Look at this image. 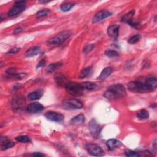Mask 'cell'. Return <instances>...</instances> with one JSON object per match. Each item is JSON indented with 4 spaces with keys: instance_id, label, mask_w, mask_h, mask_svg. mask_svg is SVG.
<instances>
[{
    "instance_id": "cell-21",
    "label": "cell",
    "mask_w": 157,
    "mask_h": 157,
    "mask_svg": "<svg viewBox=\"0 0 157 157\" xmlns=\"http://www.w3.org/2000/svg\"><path fill=\"white\" fill-rule=\"evenodd\" d=\"M135 14V10H132L130 12H129L128 13L126 14L125 15H124L122 18V22L123 23H128V22H129L131 20H132L133 19L134 15Z\"/></svg>"
},
{
    "instance_id": "cell-35",
    "label": "cell",
    "mask_w": 157,
    "mask_h": 157,
    "mask_svg": "<svg viewBox=\"0 0 157 157\" xmlns=\"http://www.w3.org/2000/svg\"><path fill=\"white\" fill-rule=\"evenodd\" d=\"M46 64V60L45 59H43L41 60V61L38 63V64L37 65V66H36V68L38 69V68H42L43 67V66H44Z\"/></svg>"
},
{
    "instance_id": "cell-40",
    "label": "cell",
    "mask_w": 157,
    "mask_h": 157,
    "mask_svg": "<svg viewBox=\"0 0 157 157\" xmlns=\"http://www.w3.org/2000/svg\"><path fill=\"white\" fill-rule=\"evenodd\" d=\"M153 146L155 150H156V149H157V147H156V139H155V140L154 141V142H153Z\"/></svg>"
},
{
    "instance_id": "cell-18",
    "label": "cell",
    "mask_w": 157,
    "mask_h": 157,
    "mask_svg": "<svg viewBox=\"0 0 157 157\" xmlns=\"http://www.w3.org/2000/svg\"><path fill=\"white\" fill-rule=\"evenodd\" d=\"M112 71H113V68L111 67V66L106 67L102 70V71L101 72V73L100 74L98 78L100 80H104L107 77H109L112 74Z\"/></svg>"
},
{
    "instance_id": "cell-27",
    "label": "cell",
    "mask_w": 157,
    "mask_h": 157,
    "mask_svg": "<svg viewBox=\"0 0 157 157\" xmlns=\"http://www.w3.org/2000/svg\"><path fill=\"white\" fill-rule=\"evenodd\" d=\"M74 6V4L72 3H64L61 6V10L63 12H68Z\"/></svg>"
},
{
    "instance_id": "cell-1",
    "label": "cell",
    "mask_w": 157,
    "mask_h": 157,
    "mask_svg": "<svg viewBox=\"0 0 157 157\" xmlns=\"http://www.w3.org/2000/svg\"><path fill=\"white\" fill-rule=\"evenodd\" d=\"M126 95V90L122 84H115L109 87L104 93V97L109 100L121 98Z\"/></svg>"
},
{
    "instance_id": "cell-39",
    "label": "cell",
    "mask_w": 157,
    "mask_h": 157,
    "mask_svg": "<svg viewBox=\"0 0 157 157\" xmlns=\"http://www.w3.org/2000/svg\"><path fill=\"white\" fill-rule=\"evenodd\" d=\"M144 153H145V155H146V156H151V155H152V153H151L150 152H149V151H144Z\"/></svg>"
},
{
    "instance_id": "cell-33",
    "label": "cell",
    "mask_w": 157,
    "mask_h": 157,
    "mask_svg": "<svg viewBox=\"0 0 157 157\" xmlns=\"http://www.w3.org/2000/svg\"><path fill=\"white\" fill-rule=\"evenodd\" d=\"M128 24L130 26L134 27L136 29H139L140 28V26H141L139 22L136 21L135 19H132V20H131L129 22H128Z\"/></svg>"
},
{
    "instance_id": "cell-23",
    "label": "cell",
    "mask_w": 157,
    "mask_h": 157,
    "mask_svg": "<svg viewBox=\"0 0 157 157\" xmlns=\"http://www.w3.org/2000/svg\"><path fill=\"white\" fill-rule=\"evenodd\" d=\"M62 66V63H52L50 65L48 66L47 68V73H51V72L55 71L60 67Z\"/></svg>"
},
{
    "instance_id": "cell-38",
    "label": "cell",
    "mask_w": 157,
    "mask_h": 157,
    "mask_svg": "<svg viewBox=\"0 0 157 157\" xmlns=\"http://www.w3.org/2000/svg\"><path fill=\"white\" fill-rule=\"evenodd\" d=\"M22 28H16L15 29H14V34H19L20 33V32H22Z\"/></svg>"
},
{
    "instance_id": "cell-4",
    "label": "cell",
    "mask_w": 157,
    "mask_h": 157,
    "mask_svg": "<svg viewBox=\"0 0 157 157\" xmlns=\"http://www.w3.org/2000/svg\"><path fill=\"white\" fill-rule=\"evenodd\" d=\"M66 90L69 95L73 96H81L83 93V88L81 83L69 82L65 87Z\"/></svg>"
},
{
    "instance_id": "cell-36",
    "label": "cell",
    "mask_w": 157,
    "mask_h": 157,
    "mask_svg": "<svg viewBox=\"0 0 157 157\" xmlns=\"http://www.w3.org/2000/svg\"><path fill=\"white\" fill-rule=\"evenodd\" d=\"M20 50V48H14V49H11L9 50L7 53H16L18 52H19Z\"/></svg>"
},
{
    "instance_id": "cell-3",
    "label": "cell",
    "mask_w": 157,
    "mask_h": 157,
    "mask_svg": "<svg viewBox=\"0 0 157 157\" xmlns=\"http://www.w3.org/2000/svg\"><path fill=\"white\" fill-rule=\"evenodd\" d=\"M128 88L130 91L135 93H147L152 91L145 83L136 81L129 82Z\"/></svg>"
},
{
    "instance_id": "cell-28",
    "label": "cell",
    "mask_w": 157,
    "mask_h": 157,
    "mask_svg": "<svg viewBox=\"0 0 157 157\" xmlns=\"http://www.w3.org/2000/svg\"><path fill=\"white\" fill-rule=\"evenodd\" d=\"M50 13V11L49 9H42V10L38 11L37 14H36V17H37L38 19H40V18L44 17L47 15V14H49Z\"/></svg>"
},
{
    "instance_id": "cell-22",
    "label": "cell",
    "mask_w": 157,
    "mask_h": 157,
    "mask_svg": "<svg viewBox=\"0 0 157 157\" xmlns=\"http://www.w3.org/2000/svg\"><path fill=\"white\" fill-rule=\"evenodd\" d=\"M81 86L83 89H87L89 90H92L96 88V84L92 82H84L81 83Z\"/></svg>"
},
{
    "instance_id": "cell-32",
    "label": "cell",
    "mask_w": 157,
    "mask_h": 157,
    "mask_svg": "<svg viewBox=\"0 0 157 157\" xmlns=\"http://www.w3.org/2000/svg\"><path fill=\"white\" fill-rule=\"evenodd\" d=\"M141 38V36L139 34H136L133 36H132L131 38H130L128 39V43L131 44H136V43L140 40V39Z\"/></svg>"
},
{
    "instance_id": "cell-31",
    "label": "cell",
    "mask_w": 157,
    "mask_h": 157,
    "mask_svg": "<svg viewBox=\"0 0 157 157\" xmlns=\"http://www.w3.org/2000/svg\"><path fill=\"white\" fill-rule=\"evenodd\" d=\"M125 153L126 156L130 157H137L141 156V154L139 153L135 152V151H132L131 150H126L125 151Z\"/></svg>"
},
{
    "instance_id": "cell-19",
    "label": "cell",
    "mask_w": 157,
    "mask_h": 157,
    "mask_svg": "<svg viewBox=\"0 0 157 157\" xmlns=\"http://www.w3.org/2000/svg\"><path fill=\"white\" fill-rule=\"evenodd\" d=\"M43 95V92L41 90H36L34 92L30 93L28 95V98L30 100H37L40 99Z\"/></svg>"
},
{
    "instance_id": "cell-13",
    "label": "cell",
    "mask_w": 157,
    "mask_h": 157,
    "mask_svg": "<svg viewBox=\"0 0 157 157\" xmlns=\"http://www.w3.org/2000/svg\"><path fill=\"white\" fill-rule=\"evenodd\" d=\"M120 26L118 25H112L107 28V34L111 38L117 39L118 37Z\"/></svg>"
},
{
    "instance_id": "cell-6",
    "label": "cell",
    "mask_w": 157,
    "mask_h": 157,
    "mask_svg": "<svg viewBox=\"0 0 157 157\" xmlns=\"http://www.w3.org/2000/svg\"><path fill=\"white\" fill-rule=\"evenodd\" d=\"M26 9V2L24 1H16L15 4L8 12L9 17H14L22 13Z\"/></svg>"
},
{
    "instance_id": "cell-2",
    "label": "cell",
    "mask_w": 157,
    "mask_h": 157,
    "mask_svg": "<svg viewBox=\"0 0 157 157\" xmlns=\"http://www.w3.org/2000/svg\"><path fill=\"white\" fill-rule=\"evenodd\" d=\"M72 36V32L69 30H66L59 33L54 37L47 41V44L51 46H58L62 44Z\"/></svg>"
},
{
    "instance_id": "cell-16",
    "label": "cell",
    "mask_w": 157,
    "mask_h": 157,
    "mask_svg": "<svg viewBox=\"0 0 157 157\" xmlns=\"http://www.w3.org/2000/svg\"><path fill=\"white\" fill-rule=\"evenodd\" d=\"M55 80L58 86L61 87H66V86L69 83L68 81L67 78H66L63 74L62 73L57 74L55 76Z\"/></svg>"
},
{
    "instance_id": "cell-9",
    "label": "cell",
    "mask_w": 157,
    "mask_h": 157,
    "mask_svg": "<svg viewBox=\"0 0 157 157\" xmlns=\"http://www.w3.org/2000/svg\"><path fill=\"white\" fill-rule=\"evenodd\" d=\"M86 149L88 153L92 156H102L104 155V150L100 146L93 144H88L86 145Z\"/></svg>"
},
{
    "instance_id": "cell-41",
    "label": "cell",
    "mask_w": 157,
    "mask_h": 157,
    "mask_svg": "<svg viewBox=\"0 0 157 157\" xmlns=\"http://www.w3.org/2000/svg\"><path fill=\"white\" fill-rule=\"evenodd\" d=\"M49 2H50L49 1H39V3H43V4H46Z\"/></svg>"
},
{
    "instance_id": "cell-29",
    "label": "cell",
    "mask_w": 157,
    "mask_h": 157,
    "mask_svg": "<svg viewBox=\"0 0 157 157\" xmlns=\"http://www.w3.org/2000/svg\"><path fill=\"white\" fill-rule=\"evenodd\" d=\"M14 145H15V144L13 142L7 141H6L5 142L1 144V149L2 150H6L8 149L13 147Z\"/></svg>"
},
{
    "instance_id": "cell-20",
    "label": "cell",
    "mask_w": 157,
    "mask_h": 157,
    "mask_svg": "<svg viewBox=\"0 0 157 157\" xmlns=\"http://www.w3.org/2000/svg\"><path fill=\"white\" fill-rule=\"evenodd\" d=\"M145 84L150 88L152 90H155L156 87H157V80L156 78L154 77H149L147 79L146 81V83Z\"/></svg>"
},
{
    "instance_id": "cell-17",
    "label": "cell",
    "mask_w": 157,
    "mask_h": 157,
    "mask_svg": "<svg viewBox=\"0 0 157 157\" xmlns=\"http://www.w3.org/2000/svg\"><path fill=\"white\" fill-rule=\"evenodd\" d=\"M84 121H85V117L83 114H81L72 118L71 120L70 123L72 125H79L82 124Z\"/></svg>"
},
{
    "instance_id": "cell-7",
    "label": "cell",
    "mask_w": 157,
    "mask_h": 157,
    "mask_svg": "<svg viewBox=\"0 0 157 157\" xmlns=\"http://www.w3.org/2000/svg\"><path fill=\"white\" fill-rule=\"evenodd\" d=\"M25 99L22 95H16L12 100L11 105L13 109L17 112L22 110L25 107Z\"/></svg>"
},
{
    "instance_id": "cell-26",
    "label": "cell",
    "mask_w": 157,
    "mask_h": 157,
    "mask_svg": "<svg viewBox=\"0 0 157 157\" xmlns=\"http://www.w3.org/2000/svg\"><path fill=\"white\" fill-rule=\"evenodd\" d=\"M92 69V68L91 67V66H89V67H87V68H86L85 69H83L81 72V73L79 74V77L82 78L87 77L88 76H89V74L90 73H91Z\"/></svg>"
},
{
    "instance_id": "cell-8",
    "label": "cell",
    "mask_w": 157,
    "mask_h": 157,
    "mask_svg": "<svg viewBox=\"0 0 157 157\" xmlns=\"http://www.w3.org/2000/svg\"><path fill=\"white\" fill-rule=\"evenodd\" d=\"M88 128L90 130V133L94 138H98L102 130V127L95 119H92L88 123Z\"/></svg>"
},
{
    "instance_id": "cell-37",
    "label": "cell",
    "mask_w": 157,
    "mask_h": 157,
    "mask_svg": "<svg viewBox=\"0 0 157 157\" xmlns=\"http://www.w3.org/2000/svg\"><path fill=\"white\" fill-rule=\"evenodd\" d=\"M29 156H44L45 155L41 153H39V152H36V153H33L31 155H29Z\"/></svg>"
},
{
    "instance_id": "cell-11",
    "label": "cell",
    "mask_w": 157,
    "mask_h": 157,
    "mask_svg": "<svg viewBox=\"0 0 157 157\" xmlns=\"http://www.w3.org/2000/svg\"><path fill=\"white\" fill-rule=\"evenodd\" d=\"M45 117L47 118V119L56 122H62L64 119V116L63 114L52 111L47 112L45 114Z\"/></svg>"
},
{
    "instance_id": "cell-14",
    "label": "cell",
    "mask_w": 157,
    "mask_h": 157,
    "mask_svg": "<svg viewBox=\"0 0 157 157\" xmlns=\"http://www.w3.org/2000/svg\"><path fill=\"white\" fill-rule=\"evenodd\" d=\"M107 147L109 150H114L116 149H118L122 146V143L118 140L115 139H111L106 142Z\"/></svg>"
},
{
    "instance_id": "cell-15",
    "label": "cell",
    "mask_w": 157,
    "mask_h": 157,
    "mask_svg": "<svg viewBox=\"0 0 157 157\" xmlns=\"http://www.w3.org/2000/svg\"><path fill=\"white\" fill-rule=\"evenodd\" d=\"M41 47L39 46H33L27 50L25 53V56L27 58L33 57L34 56L38 55L41 52Z\"/></svg>"
},
{
    "instance_id": "cell-12",
    "label": "cell",
    "mask_w": 157,
    "mask_h": 157,
    "mask_svg": "<svg viewBox=\"0 0 157 157\" xmlns=\"http://www.w3.org/2000/svg\"><path fill=\"white\" fill-rule=\"evenodd\" d=\"M44 107L43 105H42L41 104L39 103V102H36L29 104L27 107V110L29 113L36 114L44 110Z\"/></svg>"
},
{
    "instance_id": "cell-24",
    "label": "cell",
    "mask_w": 157,
    "mask_h": 157,
    "mask_svg": "<svg viewBox=\"0 0 157 157\" xmlns=\"http://www.w3.org/2000/svg\"><path fill=\"white\" fill-rule=\"evenodd\" d=\"M137 117L139 120H146L149 117V114L146 109H142L137 114Z\"/></svg>"
},
{
    "instance_id": "cell-25",
    "label": "cell",
    "mask_w": 157,
    "mask_h": 157,
    "mask_svg": "<svg viewBox=\"0 0 157 157\" xmlns=\"http://www.w3.org/2000/svg\"><path fill=\"white\" fill-rule=\"evenodd\" d=\"M15 139L17 141L22 142V143H29V142H31L32 141L30 137L27 135H22V136H18L16 137Z\"/></svg>"
},
{
    "instance_id": "cell-34",
    "label": "cell",
    "mask_w": 157,
    "mask_h": 157,
    "mask_svg": "<svg viewBox=\"0 0 157 157\" xmlns=\"http://www.w3.org/2000/svg\"><path fill=\"white\" fill-rule=\"evenodd\" d=\"M95 45L92 44H88L87 46H86L85 47H84L83 49V52L85 53H88L89 52H90L91 51L93 50V49H94L95 48Z\"/></svg>"
},
{
    "instance_id": "cell-5",
    "label": "cell",
    "mask_w": 157,
    "mask_h": 157,
    "mask_svg": "<svg viewBox=\"0 0 157 157\" xmlns=\"http://www.w3.org/2000/svg\"><path fill=\"white\" fill-rule=\"evenodd\" d=\"M62 106L66 110H76L81 109L83 107V104L79 100L72 98L64 101L62 103Z\"/></svg>"
},
{
    "instance_id": "cell-10",
    "label": "cell",
    "mask_w": 157,
    "mask_h": 157,
    "mask_svg": "<svg viewBox=\"0 0 157 157\" xmlns=\"http://www.w3.org/2000/svg\"><path fill=\"white\" fill-rule=\"evenodd\" d=\"M112 15V13L107 10H101L96 13L92 19V23H95L104 20Z\"/></svg>"
},
{
    "instance_id": "cell-30",
    "label": "cell",
    "mask_w": 157,
    "mask_h": 157,
    "mask_svg": "<svg viewBox=\"0 0 157 157\" xmlns=\"http://www.w3.org/2000/svg\"><path fill=\"white\" fill-rule=\"evenodd\" d=\"M105 55L109 58H114L118 56V53L114 50H107L105 52Z\"/></svg>"
}]
</instances>
